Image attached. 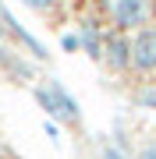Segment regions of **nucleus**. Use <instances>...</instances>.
<instances>
[{
	"label": "nucleus",
	"mask_w": 156,
	"mask_h": 159,
	"mask_svg": "<svg viewBox=\"0 0 156 159\" xmlns=\"http://www.w3.org/2000/svg\"><path fill=\"white\" fill-rule=\"evenodd\" d=\"M131 67L142 74L156 71V29H139L131 35Z\"/></svg>",
	"instance_id": "nucleus-3"
},
{
	"label": "nucleus",
	"mask_w": 156,
	"mask_h": 159,
	"mask_svg": "<svg viewBox=\"0 0 156 159\" xmlns=\"http://www.w3.org/2000/svg\"><path fill=\"white\" fill-rule=\"evenodd\" d=\"M103 60L110 64L114 71H128L131 67V39L124 32H106V46H103Z\"/></svg>",
	"instance_id": "nucleus-4"
},
{
	"label": "nucleus",
	"mask_w": 156,
	"mask_h": 159,
	"mask_svg": "<svg viewBox=\"0 0 156 159\" xmlns=\"http://www.w3.org/2000/svg\"><path fill=\"white\" fill-rule=\"evenodd\" d=\"M0 39H4V25H0Z\"/></svg>",
	"instance_id": "nucleus-12"
},
{
	"label": "nucleus",
	"mask_w": 156,
	"mask_h": 159,
	"mask_svg": "<svg viewBox=\"0 0 156 159\" xmlns=\"http://www.w3.org/2000/svg\"><path fill=\"white\" fill-rule=\"evenodd\" d=\"M43 131L50 134V142H53V145H60V124H57V120H46V124H43Z\"/></svg>",
	"instance_id": "nucleus-10"
},
{
	"label": "nucleus",
	"mask_w": 156,
	"mask_h": 159,
	"mask_svg": "<svg viewBox=\"0 0 156 159\" xmlns=\"http://www.w3.org/2000/svg\"><path fill=\"white\" fill-rule=\"evenodd\" d=\"M135 159H156V145H145V148H139V156Z\"/></svg>",
	"instance_id": "nucleus-11"
},
{
	"label": "nucleus",
	"mask_w": 156,
	"mask_h": 159,
	"mask_svg": "<svg viewBox=\"0 0 156 159\" xmlns=\"http://www.w3.org/2000/svg\"><path fill=\"white\" fill-rule=\"evenodd\" d=\"M32 96H35V102H39V106L46 110L57 124H71V127L82 124V110H78L75 96H71V92L64 89L57 78H50V81H43V85H35Z\"/></svg>",
	"instance_id": "nucleus-1"
},
{
	"label": "nucleus",
	"mask_w": 156,
	"mask_h": 159,
	"mask_svg": "<svg viewBox=\"0 0 156 159\" xmlns=\"http://www.w3.org/2000/svg\"><path fill=\"white\" fill-rule=\"evenodd\" d=\"M99 159H128V156H124V148L117 145V142H114V145L103 142V148H99Z\"/></svg>",
	"instance_id": "nucleus-8"
},
{
	"label": "nucleus",
	"mask_w": 156,
	"mask_h": 159,
	"mask_svg": "<svg viewBox=\"0 0 156 159\" xmlns=\"http://www.w3.org/2000/svg\"><path fill=\"white\" fill-rule=\"evenodd\" d=\"M110 7V18H114L117 32H139L149 21V0H114Z\"/></svg>",
	"instance_id": "nucleus-2"
},
{
	"label": "nucleus",
	"mask_w": 156,
	"mask_h": 159,
	"mask_svg": "<svg viewBox=\"0 0 156 159\" xmlns=\"http://www.w3.org/2000/svg\"><path fill=\"white\" fill-rule=\"evenodd\" d=\"M60 46H64V50H68V53H75L78 46H82V39H78V32H68V35H60Z\"/></svg>",
	"instance_id": "nucleus-9"
},
{
	"label": "nucleus",
	"mask_w": 156,
	"mask_h": 159,
	"mask_svg": "<svg viewBox=\"0 0 156 159\" xmlns=\"http://www.w3.org/2000/svg\"><path fill=\"white\" fill-rule=\"evenodd\" d=\"M135 102H139L142 110H156V85H142L135 92Z\"/></svg>",
	"instance_id": "nucleus-6"
},
{
	"label": "nucleus",
	"mask_w": 156,
	"mask_h": 159,
	"mask_svg": "<svg viewBox=\"0 0 156 159\" xmlns=\"http://www.w3.org/2000/svg\"><path fill=\"white\" fill-rule=\"evenodd\" d=\"M21 4H25V7H32L35 14H50L53 7L60 4V0H21Z\"/></svg>",
	"instance_id": "nucleus-7"
},
{
	"label": "nucleus",
	"mask_w": 156,
	"mask_h": 159,
	"mask_svg": "<svg viewBox=\"0 0 156 159\" xmlns=\"http://www.w3.org/2000/svg\"><path fill=\"white\" fill-rule=\"evenodd\" d=\"M78 39H82V50H85L92 60H103V46H106V35L96 29V21H82V25H78Z\"/></svg>",
	"instance_id": "nucleus-5"
}]
</instances>
